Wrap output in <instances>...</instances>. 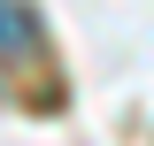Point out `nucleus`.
<instances>
[{"instance_id":"1","label":"nucleus","mask_w":154,"mask_h":146,"mask_svg":"<svg viewBox=\"0 0 154 146\" xmlns=\"http://www.w3.org/2000/svg\"><path fill=\"white\" fill-rule=\"evenodd\" d=\"M0 54H31V16H23V0H0Z\"/></svg>"}]
</instances>
